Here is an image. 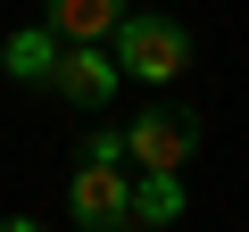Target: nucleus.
<instances>
[{
    "label": "nucleus",
    "instance_id": "7",
    "mask_svg": "<svg viewBox=\"0 0 249 232\" xmlns=\"http://www.w3.org/2000/svg\"><path fill=\"white\" fill-rule=\"evenodd\" d=\"M183 207H191L183 174H142L133 182V224H183Z\"/></svg>",
    "mask_w": 249,
    "mask_h": 232
},
{
    "label": "nucleus",
    "instance_id": "9",
    "mask_svg": "<svg viewBox=\"0 0 249 232\" xmlns=\"http://www.w3.org/2000/svg\"><path fill=\"white\" fill-rule=\"evenodd\" d=\"M0 232H50V224H34V215H0Z\"/></svg>",
    "mask_w": 249,
    "mask_h": 232
},
{
    "label": "nucleus",
    "instance_id": "8",
    "mask_svg": "<svg viewBox=\"0 0 249 232\" xmlns=\"http://www.w3.org/2000/svg\"><path fill=\"white\" fill-rule=\"evenodd\" d=\"M116 158H124V133H108V125L75 141V166H116Z\"/></svg>",
    "mask_w": 249,
    "mask_h": 232
},
{
    "label": "nucleus",
    "instance_id": "3",
    "mask_svg": "<svg viewBox=\"0 0 249 232\" xmlns=\"http://www.w3.org/2000/svg\"><path fill=\"white\" fill-rule=\"evenodd\" d=\"M67 215H75L83 232H133V182H124L116 166H75Z\"/></svg>",
    "mask_w": 249,
    "mask_h": 232
},
{
    "label": "nucleus",
    "instance_id": "2",
    "mask_svg": "<svg viewBox=\"0 0 249 232\" xmlns=\"http://www.w3.org/2000/svg\"><path fill=\"white\" fill-rule=\"evenodd\" d=\"M199 141H208V133H199L191 108H142L133 125H124V158H133L142 174H183Z\"/></svg>",
    "mask_w": 249,
    "mask_h": 232
},
{
    "label": "nucleus",
    "instance_id": "5",
    "mask_svg": "<svg viewBox=\"0 0 249 232\" xmlns=\"http://www.w3.org/2000/svg\"><path fill=\"white\" fill-rule=\"evenodd\" d=\"M42 25H50L67 50H83V42L108 50V33L124 25V0H42Z\"/></svg>",
    "mask_w": 249,
    "mask_h": 232
},
{
    "label": "nucleus",
    "instance_id": "4",
    "mask_svg": "<svg viewBox=\"0 0 249 232\" xmlns=\"http://www.w3.org/2000/svg\"><path fill=\"white\" fill-rule=\"evenodd\" d=\"M116 83H124V75H116V58H108L100 42H83V50H58V75H50V91H58L67 108H91V116H100V108L116 99Z\"/></svg>",
    "mask_w": 249,
    "mask_h": 232
},
{
    "label": "nucleus",
    "instance_id": "1",
    "mask_svg": "<svg viewBox=\"0 0 249 232\" xmlns=\"http://www.w3.org/2000/svg\"><path fill=\"white\" fill-rule=\"evenodd\" d=\"M108 58L116 75H133V83H175L191 66V33L175 17H150V9H124V25L108 33Z\"/></svg>",
    "mask_w": 249,
    "mask_h": 232
},
{
    "label": "nucleus",
    "instance_id": "6",
    "mask_svg": "<svg viewBox=\"0 0 249 232\" xmlns=\"http://www.w3.org/2000/svg\"><path fill=\"white\" fill-rule=\"evenodd\" d=\"M0 66H9V83H50L58 75V33L50 25H17L9 50H0Z\"/></svg>",
    "mask_w": 249,
    "mask_h": 232
}]
</instances>
